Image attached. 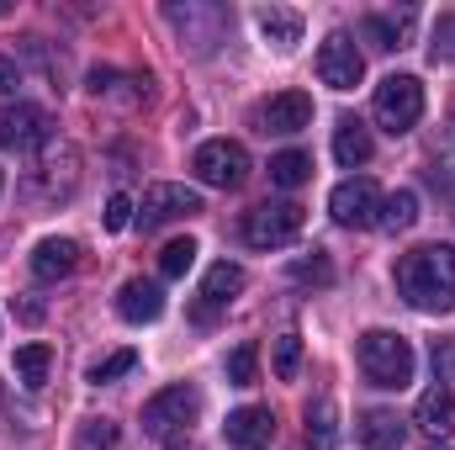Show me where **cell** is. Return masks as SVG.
Wrapping results in <instances>:
<instances>
[{"instance_id":"cell-1","label":"cell","mask_w":455,"mask_h":450,"mask_svg":"<svg viewBox=\"0 0 455 450\" xmlns=\"http://www.w3.org/2000/svg\"><path fill=\"white\" fill-rule=\"evenodd\" d=\"M397 292L419 313L455 308V244H419L397 260Z\"/></svg>"},{"instance_id":"cell-2","label":"cell","mask_w":455,"mask_h":450,"mask_svg":"<svg viewBox=\"0 0 455 450\" xmlns=\"http://www.w3.org/2000/svg\"><path fill=\"white\" fill-rule=\"evenodd\" d=\"M413 366H419V355L403 334H392V329H365L360 334V371H365L371 387L403 392L413 382Z\"/></svg>"},{"instance_id":"cell-3","label":"cell","mask_w":455,"mask_h":450,"mask_svg":"<svg viewBox=\"0 0 455 450\" xmlns=\"http://www.w3.org/2000/svg\"><path fill=\"white\" fill-rule=\"evenodd\" d=\"M371 117H376V127H387L392 138L413 133L419 117H424V85H419L413 75H387V80L376 85V96H371Z\"/></svg>"},{"instance_id":"cell-4","label":"cell","mask_w":455,"mask_h":450,"mask_svg":"<svg viewBox=\"0 0 455 450\" xmlns=\"http://www.w3.org/2000/svg\"><path fill=\"white\" fill-rule=\"evenodd\" d=\"M196 414H202V392H196L191 382H175V387H164V392H154V398L143 403V430H148L154 440H170V435L191 430Z\"/></svg>"},{"instance_id":"cell-5","label":"cell","mask_w":455,"mask_h":450,"mask_svg":"<svg viewBox=\"0 0 455 450\" xmlns=\"http://www.w3.org/2000/svg\"><path fill=\"white\" fill-rule=\"evenodd\" d=\"M191 170H196L202 186L238 191V186L249 181V154H243V143H233V138H207V143L191 154Z\"/></svg>"},{"instance_id":"cell-6","label":"cell","mask_w":455,"mask_h":450,"mask_svg":"<svg viewBox=\"0 0 455 450\" xmlns=\"http://www.w3.org/2000/svg\"><path fill=\"white\" fill-rule=\"evenodd\" d=\"M164 21L180 32V48L191 43L196 53H212L228 32V11L223 5H202V0H186V5H164Z\"/></svg>"},{"instance_id":"cell-7","label":"cell","mask_w":455,"mask_h":450,"mask_svg":"<svg viewBox=\"0 0 455 450\" xmlns=\"http://www.w3.org/2000/svg\"><path fill=\"white\" fill-rule=\"evenodd\" d=\"M381 186L376 181H365V175H349L334 186V197H329V213H334V223L339 228H376L381 223Z\"/></svg>"},{"instance_id":"cell-8","label":"cell","mask_w":455,"mask_h":450,"mask_svg":"<svg viewBox=\"0 0 455 450\" xmlns=\"http://www.w3.org/2000/svg\"><path fill=\"white\" fill-rule=\"evenodd\" d=\"M302 223H307V213L297 202H265V207H254L243 218V238L254 249H281V244H291L302 233Z\"/></svg>"},{"instance_id":"cell-9","label":"cell","mask_w":455,"mask_h":450,"mask_svg":"<svg viewBox=\"0 0 455 450\" xmlns=\"http://www.w3.org/2000/svg\"><path fill=\"white\" fill-rule=\"evenodd\" d=\"M318 80H323L329 91H355V85L365 80V59H360V48L349 43V32H329V37H323V48H318Z\"/></svg>"},{"instance_id":"cell-10","label":"cell","mask_w":455,"mask_h":450,"mask_svg":"<svg viewBox=\"0 0 455 450\" xmlns=\"http://www.w3.org/2000/svg\"><path fill=\"white\" fill-rule=\"evenodd\" d=\"M196 213H202V191H191V186H170V181L148 186L143 202H138V223L143 228L175 223V218H196Z\"/></svg>"},{"instance_id":"cell-11","label":"cell","mask_w":455,"mask_h":450,"mask_svg":"<svg viewBox=\"0 0 455 450\" xmlns=\"http://www.w3.org/2000/svg\"><path fill=\"white\" fill-rule=\"evenodd\" d=\"M307 122H313V96L307 91H281V96L254 107V127L259 133H302Z\"/></svg>"},{"instance_id":"cell-12","label":"cell","mask_w":455,"mask_h":450,"mask_svg":"<svg viewBox=\"0 0 455 450\" xmlns=\"http://www.w3.org/2000/svg\"><path fill=\"white\" fill-rule=\"evenodd\" d=\"M0 143L5 149H48L53 143V117L43 112V107H11V112L0 117Z\"/></svg>"},{"instance_id":"cell-13","label":"cell","mask_w":455,"mask_h":450,"mask_svg":"<svg viewBox=\"0 0 455 450\" xmlns=\"http://www.w3.org/2000/svg\"><path fill=\"white\" fill-rule=\"evenodd\" d=\"M270 435H275V414L265 408V403H243V408H233L223 424V440L233 450H265L270 446Z\"/></svg>"},{"instance_id":"cell-14","label":"cell","mask_w":455,"mask_h":450,"mask_svg":"<svg viewBox=\"0 0 455 450\" xmlns=\"http://www.w3.org/2000/svg\"><path fill=\"white\" fill-rule=\"evenodd\" d=\"M243 292V265H233V260H218L212 270H207V281H202V302H196V318L202 324H212L218 313H223L228 302Z\"/></svg>"},{"instance_id":"cell-15","label":"cell","mask_w":455,"mask_h":450,"mask_svg":"<svg viewBox=\"0 0 455 450\" xmlns=\"http://www.w3.org/2000/svg\"><path fill=\"white\" fill-rule=\"evenodd\" d=\"M116 313H122L127 324H159V318H164V292H159V281H143V276L122 281Z\"/></svg>"},{"instance_id":"cell-16","label":"cell","mask_w":455,"mask_h":450,"mask_svg":"<svg viewBox=\"0 0 455 450\" xmlns=\"http://www.w3.org/2000/svg\"><path fill=\"white\" fill-rule=\"evenodd\" d=\"M413 424L429 435V440H451L455 435V392L451 387H429L413 408Z\"/></svg>"},{"instance_id":"cell-17","label":"cell","mask_w":455,"mask_h":450,"mask_svg":"<svg viewBox=\"0 0 455 450\" xmlns=\"http://www.w3.org/2000/svg\"><path fill=\"white\" fill-rule=\"evenodd\" d=\"M75 265H80L75 238H37V249H32V276L37 281H64V276H75Z\"/></svg>"},{"instance_id":"cell-18","label":"cell","mask_w":455,"mask_h":450,"mask_svg":"<svg viewBox=\"0 0 455 450\" xmlns=\"http://www.w3.org/2000/svg\"><path fill=\"white\" fill-rule=\"evenodd\" d=\"M360 32H365V43H371V48H381V53H392V48H408L413 11H371V16L360 21Z\"/></svg>"},{"instance_id":"cell-19","label":"cell","mask_w":455,"mask_h":450,"mask_svg":"<svg viewBox=\"0 0 455 450\" xmlns=\"http://www.w3.org/2000/svg\"><path fill=\"white\" fill-rule=\"evenodd\" d=\"M355 435H360V446L365 450H397L408 430H403V419H397L392 408H371V414H360Z\"/></svg>"},{"instance_id":"cell-20","label":"cell","mask_w":455,"mask_h":450,"mask_svg":"<svg viewBox=\"0 0 455 450\" xmlns=\"http://www.w3.org/2000/svg\"><path fill=\"white\" fill-rule=\"evenodd\" d=\"M259 32L281 48V53H291L297 43H302V11H291V5H259Z\"/></svg>"},{"instance_id":"cell-21","label":"cell","mask_w":455,"mask_h":450,"mask_svg":"<svg viewBox=\"0 0 455 450\" xmlns=\"http://www.w3.org/2000/svg\"><path fill=\"white\" fill-rule=\"evenodd\" d=\"M371 133H365V122H355V117H339V127H334V159H339L344 170H355V165H365L371 159Z\"/></svg>"},{"instance_id":"cell-22","label":"cell","mask_w":455,"mask_h":450,"mask_svg":"<svg viewBox=\"0 0 455 450\" xmlns=\"http://www.w3.org/2000/svg\"><path fill=\"white\" fill-rule=\"evenodd\" d=\"M307 181H313V154H302V149H281V154L270 159V186L297 191V186H307Z\"/></svg>"},{"instance_id":"cell-23","label":"cell","mask_w":455,"mask_h":450,"mask_svg":"<svg viewBox=\"0 0 455 450\" xmlns=\"http://www.w3.org/2000/svg\"><path fill=\"white\" fill-rule=\"evenodd\" d=\"M334 440H339V408H334V398L307 403V446L313 450H334Z\"/></svg>"},{"instance_id":"cell-24","label":"cell","mask_w":455,"mask_h":450,"mask_svg":"<svg viewBox=\"0 0 455 450\" xmlns=\"http://www.w3.org/2000/svg\"><path fill=\"white\" fill-rule=\"evenodd\" d=\"M48 371H53V350H48V344H21V350H16V382H21V387L37 392V387L48 382Z\"/></svg>"},{"instance_id":"cell-25","label":"cell","mask_w":455,"mask_h":450,"mask_svg":"<svg viewBox=\"0 0 455 450\" xmlns=\"http://www.w3.org/2000/svg\"><path fill=\"white\" fill-rule=\"evenodd\" d=\"M196 254H202V249H196L191 233H186V238H170V244L159 249V276H164V281H180V276L196 265Z\"/></svg>"},{"instance_id":"cell-26","label":"cell","mask_w":455,"mask_h":450,"mask_svg":"<svg viewBox=\"0 0 455 450\" xmlns=\"http://www.w3.org/2000/svg\"><path fill=\"white\" fill-rule=\"evenodd\" d=\"M291 281H297V286H334V260H329L323 249H313V254L291 260Z\"/></svg>"},{"instance_id":"cell-27","label":"cell","mask_w":455,"mask_h":450,"mask_svg":"<svg viewBox=\"0 0 455 450\" xmlns=\"http://www.w3.org/2000/svg\"><path fill=\"white\" fill-rule=\"evenodd\" d=\"M419 223V197L413 191H392L387 202H381V228H392V233H403V228Z\"/></svg>"},{"instance_id":"cell-28","label":"cell","mask_w":455,"mask_h":450,"mask_svg":"<svg viewBox=\"0 0 455 450\" xmlns=\"http://www.w3.org/2000/svg\"><path fill=\"white\" fill-rule=\"evenodd\" d=\"M132 366H138V350H116V355H101V360L85 371V382H91V387H107L116 376H127Z\"/></svg>"},{"instance_id":"cell-29","label":"cell","mask_w":455,"mask_h":450,"mask_svg":"<svg viewBox=\"0 0 455 450\" xmlns=\"http://www.w3.org/2000/svg\"><path fill=\"white\" fill-rule=\"evenodd\" d=\"M254 371H259V344H238L233 355H228V382L233 387H254Z\"/></svg>"},{"instance_id":"cell-30","label":"cell","mask_w":455,"mask_h":450,"mask_svg":"<svg viewBox=\"0 0 455 450\" xmlns=\"http://www.w3.org/2000/svg\"><path fill=\"white\" fill-rule=\"evenodd\" d=\"M297 371H302V334H281L275 339V376L297 382Z\"/></svg>"},{"instance_id":"cell-31","label":"cell","mask_w":455,"mask_h":450,"mask_svg":"<svg viewBox=\"0 0 455 450\" xmlns=\"http://www.w3.org/2000/svg\"><path fill=\"white\" fill-rule=\"evenodd\" d=\"M429 59H435V64H455V11L435 21V43H429Z\"/></svg>"},{"instance_id":"cell-32","label":"cell","mask_w":455,"mask_h":450,"mask_svg":"<svg viewBox=\"0 0 455 450\" xmlns=\"http://www.w3.org/2000/svg\"><path fill=\"white\" fill-rule=\"evenodd\" d=\"M80 446L85 450H112L116 446V424L112 419H91V424L80 430Z\"/></svg>"},{"instance_id":"cell-33","label":"cell","mask_w":455,"mask_h":450,"mask_svg":"<svg viewBox=\"0 0 455 450\" xmlns=\"http://www.w3.org/2000/svg\"><path fill=\"white\" fill-rule=\"evenodd\" d=\"M435 382L440 387L455 382V339H435Z\"/></svg>"},{"instance_id":"cell-34","label":"cell","mask_w":455,"mask_h":450,"mask_svg":"<svg viewBox=\"0 0 455 450\" xmlns=\"http://www.w3.org/2000/svg\"><path fill=\"white\" fill-rule=\"evenodd\" d=\"M132 213H138V207H132L127 197H112V202H107V228H112V233H122V228L132 223Z\"/></svg>"},{"instance_id":"cell-35","label":"cell","mask_w":455,"mask_h":450,"mask_svg":"<svg viewBox=\"0 0 455 450\" xmlns=\"http://www.w3.org/2000/svg\"><path fill=\"white\" fill-rule=\"evenodd\" d=\"M16 85H21V64L16 53H0V96H16Z\"/></svg>"},{"instance_id":"cell-36","label":"cell","mask_w":455,"mask_h":450,"mask_svg":"<svg viewBox=\"0 0 455 450\" xmlns=\"http://www.w3.org/2000/svg\"><path fill=\"white\" fill-rule=\"evenodd\" d=\"M0 186H5V175H0Z\"/></svg>"}]
</instances>
